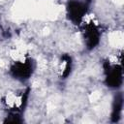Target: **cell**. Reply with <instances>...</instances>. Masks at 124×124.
Listing matches in <instances>:
<instances>
[{"label":"cell","mask_w":124,"mask_h":124,"mask_svg":"<svg viewBox=\"0 0 124 124\" xmlns=\"http://www.w3.org/2000/svg\"><path fill=\"white\" fill-rule=\"evenodd\" d=\"M33 69L32 59L24 53H18L12 62L10 71L15 78L23 80L29 78L33 73Z\"/></svg>","instance_id":"obj_1"},{"label":"cell","mask_w":124,"mask_h":124,"mask_svg":"<svg viewBox=\"0 0 124 124\" xmlns=\"http://www.w3.org/2000/svg\"><path fill=\"white\" fill-rule=\"evenodd\" d=\"M106 82L108 86L117 88L122 83V67L119 60H107L105 63Z\"/></svg>","instance_id":"obj_2"},{"label":"cell","mask_w":124,"mask_h":124,"mask_svg":"<svg viewBox=\"0 0 124 124\" xmlns=\"http://www.w3.org/2000/svg\"><path fill=\"white\" fill-rule=\"evenodd\" d=\"M26 96L27 92L21 90V91H13L9 92L3 100V103L5 107L9 109L11 116L18 117V112L23 108L25 102H26Z\"/></svg>","instance_id":"obj_3"},{"label":"cell","mask_w":124,"mask_h":124,"mask_svg":"<svg viewBox=\"0 0 124 124\" xmlns=\"http://www.w3.org/2000/svg\"><path fill=\"white\" fill-rule=\"evenodd\" d=\"M88 6V0H70L67 6V13L70 20L79 25L87 15Z\"/></svg>","instance_id":"obj_4"},{"label":"cell","mask_w":124,"mask_h":124,"mask_svg":"<svg viewBox=\"0 0 124 124\" xmlns=\"http://www.w3.org/2000/svg\"><path fill=\"white\" fill-rule=\"evenodd\" d=\"M71 57L69 56H63L61 58V61L58 65V71L60 74V77H67L70 74L71 71Z\"/></svg>","instance_id":"obj_5"},{"label":"cell","mask_w":124,"mask_h":124,"mask_svg":"<svg viewBox=\"0 0 124 124\" xmlns=\"http://www.w3.org/2000/svg\"><path fill=\"white\" fill-rule=\"evenodd\" d=\"M122 97L121 95L117 96L114 102V107H113V112H112V118L114 121H117L118 118L120 117L121 114V110H122Z\"/></svg>","instance_id":"obj_6"}]
</instances>
